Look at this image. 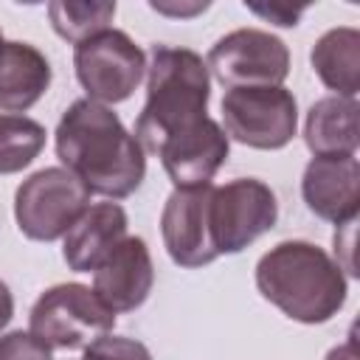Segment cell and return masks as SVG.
I'll use <instances>...</instances> for the list:
<instances>
[{
  "mask_svg": "<svg viewBox=\"0 0 360 360\" xmlns=\"http://www.w3.org/2000/svg\"><path fill=\"white\" fill-rule=\"evenodd\" d=\"M56 158L90 194L124 200L146 177V152L121 118L98 101L76 98L56 124Z\"/></svg>",
  "mask_w": 360,
  "mask_h": 360,
  "instance_id": "obj_1",
  "label": "cell"
},
{
  "mask_svg": "<svg viewBox=\"0 0 360 360\" xmlns=\"http://www.w3.org/2000/svg\"><path fill=\"white\" fill-rule=\"evenodd\" d=\"M256 287L287 318L309 326L332 321L349 295L340 264L323 248L304 239L270 248L256 264Z\"/></svg>",
  "mask_w": 360,
  "mask_h": 360,
  "instance_id": "obj_2",
  "label": "cell"
},
{
  "mask_svg": "<svg viewBox=\"0 0 360 360\" xmlns=\"http://www.w3.org/2000/svg\"><path fill=\"white\" fill-rule=\"evenodd\" d=\"M211 76L205 59L191 48L152 45L146 65V104L135 121V138L143 152L158 149L208 118Z\"/></svg>",
  "mask_w": 360,
  "mask_h": 360,
  "instance_id": "obj_3",
  "label": "cell"
},
{
  "mask_svg": "<svg viewBox=\"0 0 360 360\" xmlns=\"http://www.w3.org/2000/svg\"><path fill=\"white\" fill-rule=\"evenodd\" d=\"M115 326V312L79 281L53 284L45 290L28 315V332L53 349H84Z\"/></svg>",
  "mask_w": 360,
  "mask_h": 360,
  "instance_id": "obj_4",
  "label": "cell"
},
{
  "mask_svg": "<svg viewBox=\"0 0 360 360\" xmlns=\"http://www.w3.org/2000/svg\"><path fill=\"white\" fill-rule=\"evenodd\" d=\"M90 208V191L62 166H45L25 177L14 194L17 228L34 242L62 239Z\"/></svg>",
  "mask_w": 360,
  "mask_h": 360,
  "instance_id": "obj_5",
  "label": "cell"
},
{
  "mask_svg": "<svg viewBox=\"0 0 360 360\" xmlns=\"http://www.w3.org/2000/svg\"><path fill=\"white\" fill-rule=\"evenodd\" d=\"M76 79L84 87V98L98 104L127 101L146 76V53L129 34L107 28L90 39L73 45Z\"/></svg>",
  "mask_w": 360,
  "mask_h": 360,
  "instance_id": "obj_6",
  "label": "cell"
},
{
  "mask_svg": "<svg viewBox=\"0 0 360 360\" xmlns=\"http://www.w3.org/2000/svg\"><path fill=\"white\" fill-rule=\"evenodd\" d=\"M225 135L250 149H284L298 129V101L278 87H233L222 96Z\"/></svg>",
  "mask_w": 360,
  "mask_h": 360,
  "instance_id": "obj_7",
  "label": "cell"
},
{
  "mask_svg": "<svg viewBox=\"0 0 360 360\" xmlns=\"http://www.w3.org/2000/svg\"><path fill=\"white\" fill-rule=\"evenodd\" d=\"M205 68L225 90L278 87L290 73V51L270 31L236 28L211 45Z\"/></svg>",
  "mask_w": 360,
  "mask_h": 360,
  "instance_id": "obj_8",
  "label": "cell"
},
{
  "mask_svg": "<svg viewBox=\"0 0 360 360\" xmlns=\"http://www.w3.org/2000/svg\"><path fill=\"white\" fill-rule=\"evenodd\" d=\"M278 219V202L267 183L236 177L214 186L211 194V236L219 256L239 253L267 233Z\"/></svg>",
  "mask_w": 360,
  "mask_h": 360,
  "instance_id": "obj_9",
  "label": "cell"
},
{
  "mask_svg": "<svg viewBox=\"0 0 360 360\" xmlns=\"http://www.w3.org/2000/svg\"><path fill=\"white\" fill-rule=\"evenodd\" d=\"M214 183L197 188H174L160 214V236L169 259L180 267H202L219 259L211 236Z\"/></svg>",
  "mask_w": 360,
  "mask_h": 360,
  "instance_id": "obj_10",
  "label": "cell"
},
{
  "mask_svg": "<svg viewBox=\"0 0 360 360\" xmlns=\"http://www.w3.org/2000/svg\"><path fill=\"white\" fill-rule=\"evenodd\" d=\"M307 208L338 228L357 219L360 211V163L354 155H315L301 177Z\"/></svg>",
  "mask_w": 360,
  "mask_h": 360,
  "instance_id": "obj_11",
  "label": "cell"
},
{
  "mask_svg": "<svg viewBox=\"0 0 360 360\" xmlns=\"http://www.w3.org/2000/svg\"><path fill=\"white\" fill-rule=\"evenodd\" d=\"M155 284V264L141 236H127L93 273V292L118 315L138 309Z\"/></svg>",
  "mask_w": 360,
  "mask_h": 360,
  "instance_id": "obj_12",
  "label": "cell"
},
{
  "mask_svg": "<svg viewBox=\"0 0 360 360\" xmlns=\"http://www.w3.org/2000/svg\"><path fill=\"white\" fill-rule=\"evenodd\" d=\"M228 152L231 141L225 129L214 118H205L191 132L163 143L158 149V158L174 188H197L214 180L219 166L228 160Z\"/></svg>",
  "mask_w": 360,
  "mask_h": 360,
  "instance_id": "obj_13",
  "label": "cell"
},
{
  "mask_svg": "<svg viewBox=\"0 0 360 360\" xmlns=\"http://www.w3.org/2000/svg\"><path fill=\"white\" fill-rule=\"evenodd\" d=\"M127 211L118 202L90 205L76 225L62 236V256L76 273H96L98 264L129 236Z\"/></svg>",
  "mask_w": 360,
  "mask_h": 360,
  "instance_id": "obj_14",
  "label": "cell"
},
{
  "mask_svg": "<svg viewBox=\"0 0 360 360\" xmlns=\"http://www.w3.org/2000/svg\"><path fill=\"white\" fill-rule=\"evenodd\" d=\"M51 87V62L28 42L11 39L0 48V112L20 115L31 110Z\"/></svg>",
  "mask_w": 360,
  "mask_h": 360,
  "instance_id": "obj_15",
  "label": "cell"
},
{
  "mask_svg": "<svg viewBox=\"0 0 360 360\" xmlns=\"http://www.w3.org/2000/svg\"><path fill=\"white\" fill-rule=\"evenodd\" d=\"M312 70L338 98H357L360 93V31L352 25L329 28L318 37L309 53Z\"/></svg>",
  "mask_w": 360,
  "mask_h": 360,
  "instance_id": "obj_16",
  "label": "cell"
},
{
  "mask_svg": "<svg viewBox=\"0 0 360 360\" xmlns=\"http://www.w3.org/2000/svg\"><path fill=\"white\" fill-rule=\"evenodd\" d=\"M307 149L315 155H354L360 143L357 132V98L326 96L318 98L304 121Z\"/></svg>",
  "mask_w": 360,
  "mask_h": 360,
  "instance_id": "obj_17",
  "label": "cell"
},
{
  "mask_svg": "<svg viewBox=\"0 0 360 360\" xmlns=\"http://www.w3.org/2000/svg\"><path fill=\"white\" fill-rule=\"evenodd\" d=\"M48 17L53 31L79 45L90 39L93 34H101L110 28L115 17V3L110 0H53L48 3Z\"/></svg>",
  "mask_w": 360,
  "mask_h": 360,
  "instance_id": "obj_18",
  "label": "cell"
},
{
  "mask_svg": "<svg viewBox=\"0 0 360 360\" xmlns=\"http://www.w3.org/2000/svg\"><path fill=\"white\" fill-rule=\"evenodd\" d=\"M45 127L28 115H0V174H17L45 149Z\"/></svg>",
  "mask_w": 360,
  "mask_h": 360,
  "instance_id": "obj_19",
  "label": "cell"
},
{
  "mask_svg": "<svg viewBox=\"0 0 360 360\" xmlns=\"http://www.w3.org/2000/svg\"><path fill=\"white\" fill-rule=\"evenodd\" d=\"M82 360H152V354L141 340L118 338V335H101L84 346Z\"/></svg>",
  "mask_w": 360,
  "mask_h": 360,
  "instance_id": "obj_20",
  "label": "cell"
},
{
  "mask_svg": "<svg viewBox=\"0 0 360 360\" xmlns=\"http://www.w3.org/2000/svg\"><path fill=\"white\" fill-rule=\"evenodd\" d=\"M0 360H51V349L31 332L14 329L0 338Z\"/></svg>",
  "mask_w": 360,
  "mask_h": 360,
  "instance_id": "obj_21",
  "label": "cell"
},
{
  "mask_svg": "<svg viewBox=\"0 0 360 360\" xmlns=\"http://www.w3.org/2000/svg\"><path fill=\"white\" fill-rule=\"evenodd\" d=\"M250 11L267 17L276 25H284V28L298 25V17L304 14V8H284V6H250Z\"/></svg>",
  "mask_w": 360,
  "mask_h": 360,
  "instance_id": "obj_22",
  "label": "cell"
},
{
  "mask_svg": "<svg viewBox=\"0 0 360 360\" xmlns=\"http://www.w3.org/2000/svg\"><path fill=\"white\" fill-rule=\"evenodd\" d=\"M149 6H152L155 11H160V14H169V17H194V14H200V11L208 8L205 0H202V3L197 0V3H188V6H186V3L177 6V3H160V0H152Z\"/></svg>",
  "mask_w": 360,
  "mask_h": 360,
  "instance_id": "obj_23",
  "label": "cell"
},
{
  "mask_svg": "<svg viewBox=\"0 0 360 360\" xmlns=\"http://www.w3.org/2000/svg\"><path fill=\"white\" fill-rule=\"evenodd\" d=\"M11 318H14V295H11L8 284L0 281V332L8 326Z\"/></svg>",
  "mask_w": 360,
  "mask_h": 360,
  "instance_id": "obj_24",
  "label": "cell"
},
{
  "mask_svg": "<svg viewBox=\"0 0 360 360\" xmlns=\"http://www.w3.org/2000/svg\"><path fill=\"white\" fill-rule=\"evenodd\" d=\"M326 360H360V357H357V340H354V335H349L346 343L335 346V349L326 354Z\"/></svg>",
  "mask_w": 360,
  "mask_h": 360,
  "instance_id": "obj_25",
  "label": "cell"
},
{
  "mask_svg": "<svg viewBox=\"0 0 360 360\" xmlns=\"http://www.w3.org/2000/svg\"><path fill=\"white\" fill-rule=\"evenodd\" d=\"M3 42H6V39H3V31H0V48H3Z\"/></svg>",
  "mask_w": 360,
  "mask_h": 360,
  "instance_id": "obj_26",
  "label": "cell"
}]
</instances>
